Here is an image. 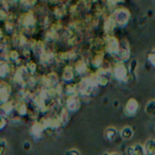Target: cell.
I'll list each match as a JSON object with an SVG mask.
<instances>
[{
	"mask_svg": "<svg viewBox=\"0 0 155 155\" xmlns=\"http://www.w3.org/2000/svg\"><path fill=\"white\" fill-rule=\"evenodd\" d=\"M44 131H45V127H43L41 122H35L33 123L30 129V135L36 140H39L43 136Z\"/></svg>",
	"mask_w": 155,
	"mask_h": 155,
	"instance_id": "cell-10",
	"label": "cell"
},
{
	"mask_svg": "<svg viewBox=\"0 0 155 155\" xmlns=\"http://www.w3.org/2000/svg\"><path fill=\"white\" fill-rule=\"evenodd\" d=\"M138 110H139V103L136 99L131 98V99L127 100V102L125 103L124 106V113L127 116L133 117L137 114Z\"/></svg>",
	"mask_w": 155,
	"mask_h": 155,
	"instance_id": "cell-4",
	"label": "cell"
},
{
	"mask_svg": "<svg viewBox=\"0 0 155 155\" xmlns=\"http://www.w3.org/2000/svg\"><path fill=\"white\" fill-rule=\"evenodd\" d=\"M10 75V65L9 63H0V78L5 79Z\"/></svg>",
	"mask_w": 155,
	"mask_h": 155,
	"instance_id": "cell-22",
	"label": "cell"
},
{
	"mask_svg": "<svg viewBox=\"0 0 155 155\" xmlns=\"http://www.w3.org/2000/svg\"><path fill=\"white\" fill-rule=\"evenodd\" d=\"M74 70H75V72L79 73V74H85V73L87 72L86 63L82 60L77 62V64H75V66H74Z\"/></svg>",
	"mask_w": 155,
	"mask_h": 155,
	"instance_id": "cell-21",
	"label": "cell"
},
{
	"mask_svg": "<svg viewBox=\"0 0 155 155\" xmlns=\"http://www.w3.org/2000/svg\"><path fill=\"white\" fill-rule=\"evenodd\" d=\"M60 120L62 125H66L69 121V110L67 108H63L60 114Z\"/></svg>",
	"mask_w": 155,
	"mask_h": 155,
	"instance_id": "cell-25",
	"label": "cell"
},
{
	"mask_svg": "<svg viewBox=\"0 0 155 155\" xmlns=\"http://www.w3.org/2000/svg\"><path fill=\"white\" fill-rule=\"evenodd\" d=\"M22 149H24V151H26V152H29V151L31 150V143L29 141L24 142V144H22Z\"/></svg>",
	"mask_w": 155,
	"mask_h": 155,
	"instance_id": "cell-37",
	"label": "cell"
},
{
	"mask_svg": "<svg viewBox=\"0 0 155 155\" xmlns=\"http://www.w3.org/2000/svg\"><path fill=\"white\" fill-rule=\"evenodd\" d=\"M112 17L114 18L115 24H116L117 27H119V28H124V27L129 24L130 18H131V14H130L129 10L120 8V9H117L116 11L112 14Z\"/></svg>",
	"mask_w": 155,
	"mask_h": 155,
	"instance_id": "cell-1",
	"label": "cell"
},
{
	"mask_svg": "<svg viewBox=\"0 0 155 155\" xmlns=\"http://www.w3.org/2000/svg\"><path fill=\"white\" fill-rule=\"evenodd\" d=\"M103 64V54H96L93 58V66L96 68H100Z\"/></svg>",
	"mask_w": 155,
	"mask_h": 155,
	"instance_id": "cell-26",
	"label": "cell"
},
{
	"mask_svg": "<svg viewBox=\"0 0 155 155\" xmlns=\"http://www.w3.org/2000/svg\"><path fill=\"white\" fill-rule=\"evenodd\" d=\"M19 25L25 29H31L35 25V17L32 12H28L20 16L19 18Z\"/></svg>",
	"mask_w": 155,
	"mask_h": 155,
	"instance_id": "cell-5",
	"label": "cell"
},
{
	"mask_svg": "<svg viewBox=\"0 0 155 155\" xmlns=\"http://www.w3.org/2000/svg\"><path fill=\"white\" fill-rule=\"evenodd\" d=\"M129 70L122 63H117L113 68V77L119 82H127V79H129Z\"/></svg>",
	"mask_w": 155,
	"mask_h": 155,
	"instance_id": "cell-2",
	"label": "cell"
},
{
	"mask_svg": "<svg viewBox=\"0 0 155 155\" xmlns=\"http://www.w3.org/2000/svg\"><path fill=\"white\" fill-rule=\"evenodd\" d=\"M74 75H75V70L73 67L71 66H66L63 70V74H62V78L63 80L67 83H70L73 81L74 79Z\"/></svg>",
	"mask_w": 155,
	"mask_h": 155,
	"instance_id": "cell-14",
	"label": "cell"
},
{
	"mask_svg": "<svg viewBox=\"0 0 155 155\" xmlns=\"http://www.w3.org/2000/svg\"><path fill=\"white\" fill-rule=\"evenodd\" d=\"M9 149V143L5 138H0V155H5Z\"/></svg>",
	"mask_w": 155,
	"mask_h": 155,
	"instance_id": "cell-27",
	"label": "cell"
},
{
	"mask_svg": "<svg viewBox=\"0 0 155 155\" xmlns=\"http://www.w3.org/2000/svg\"><path fill=\"white\" fill-rule=\"evenodd\" d=\"M15 107H16L15 104H14L12 101H9V100H8L7 102H5V103H2L1 105H0V114L7 116V115L11 114V113L15 110Z\"/></svg>",
	"mask_w": 155,
	"mask_h": 155,
	"instance_id": "cell-15",
	"label": "cell"
},
{
	"mask_svg": "<svg viewBox=\"0 0 155 155\" xmlns=\"http://www.w3.org/2000/svg\"><path fill=\"white\" fill-rule=\"evenodd\" d=\"M153 5H154V7H155V0H153Z\"/></svg>",
	"mask_w": 155,
	"mask_h": 155,
	"instance_id": "cell-40",
	"label": "cell"
},
{
	"mask_svg": "<svg viewBox=\"0 0 155 155\" xmlns=\"http://www.w3.org/2000/svg\"><path fill=\"white\" fill-rule=\"evenodd\" d=\"M14 41H15L18 46L22 47V46L27 43V38L21 34V33H17V34L15 35V37H14Z\"/></svg>",
	"mask_w": 155,
	"mask_h": 155,
	"instance_id": "cell-28",
	"label": "cell"
},
{
	"mask_svg": "<svg viewBox=\"0 0 155 155\" xmlns=\"http://www.w3.org/2000/svg\"><path fill=\"white\" fill-rule=\"evenodd\" d=\"M11 86L8 83L1 82L0 83V99L2 100V102H7L9 100V97L11 95Z\"/></svg>",
	"mask_w": 155,
	"mask_h": 155,
	"instance_id": "cell-12",
	"label": "cell"
},
{
	"mask_svg": "<svg viewBox=\"0 0 155 155\" xmlns=\"http://www.w3.org/2000/svg\"><path fill=\"white\" fill-rule=\"evenodd\" d=\"M118 136V130L114 127H108L104 131V137L107 141H113Z\"/></svg>",
	"mask_w": 155,
	"mask_h": 155,
	"instance_id": "cell-16",
	"label": "cell"
},
{
	"mask_svg": "<svg viewBox=\"0 0 155 155\" xmlns=\"http://www.w3.org/2000/svg\"><path fill=\"white\" fill-rule=\"evenodd\" d=\"M102 155H120L119 153H117V152H105V153H103Z\"/></svg>",
	"mask_w": 155,
	"mask_h": 155,
	"instance_id": "cell-39",
	"label": "cell"
},
{
	"mask_svg": "<svg viewBox=\"0 0 155 155\" xmlns=\"http://www.w3.org/2000/svg\"><path fill=\"white\" fill-rule=\"evenodd\" d=\"M146 155H155V139H149L144 143Z\"/></svg>",
	"mask_w": 155,
	"mask_h": 155,
	"instance_id": "cell-18",
	"label": "cell"
},
{
	"mask_svg": "<svg viewBox=\"0 0 155 155\" xmlns=\"http://www.w3.org/2000/svg\"><path fill=\"white\" fill-rule=\"evenodd\" d=\"M7 124H8V120L5 118V116L2 114H0V131L5 129L7 127Z\"/></svg>",
	"mask_w": 155,
	"mask_h": 155,
	"instance_id": "cell-34",
	"label": "cell"
},
{
	"mask_svg": "<svg viewBox=\"0 0 155 155\" xmlns=\"http://www.w3.org/2000/svg\"><path fill=\"white\" fill-rule=\"evenodd\" d=\"M58 78L56 75V73H48L43 78V84L45 85L46 88H51V87H54L58 85Z\"/></svg>",
	"mask_w": 155,
	"mask_h": 155,
	"instance_id": "cell-9",
	"label": "cell"
},
{
	"mask_svg": "<svg viewBox=\"0 0 155 155\" xmlns=\"http://www.w3.org/2000/svg\"><path fill=\"white\" fill-rule=\"evenodd\" d=\"M146 113L149 116L155 117V100H150V101L147 103L146 107H144Z\"/></svg>",
	"mask_w": 155,
	"mask_h": 155,
	"instance_id": "cell-23",
	"label": "cell"
},
{
	"mask_svg": "<svg viewBox=\"0 0 155 155\" xmlns=\"http://www.w3.org/2000/svg\"><path fill=\"white\" fill-rule=\"evenodd\" d=\"M9 61H11V62H15V61L18 60V58H19V53H18L16 50H11V51L9 52Z\"/></svg>",
	"mask_w": 155,
	"mask_h": 155,
	"instance_id": "cell-31",
	"label": "cell"
},
{
	"mask_svg": "<svg viewBox=\"0 0 155 155\" xmlns=\"http://www.w3.org/2000/svg\"><path fill=\"white\" fill-rule=\"evenodd\" d=\"M65 155H81V153L77 149H70V150L65 152Z\"/></svg>",
	"mask_w": 155,
	"mask_h": 155,
	"instance_id": "cell-35",
	"label": "cell"
},
{
	"mask_svg": "<svg viewBox=\"0 0 155 155\" xmlns=\"http://www.w3.org/2000/svg\"><path fill=\"white\" fill-rule=\"evenodd\" d=\"M74 58V54L72 52H63V53L58 54V58L63 61H67V60H70V58Z\"/></svg>",
	"mask_w": 155,
	"mask_h": 155,
	"instance_id": "cell-30",
	"label": "cell"
},
{
	"mask_svg": "<svg viewBox=\"0 0 155 155\" xmlns=\"http://www.w3.org/2000/svg\"><path fill=\"white\" fill-rule=\"evenodd\" d=\"M134 135V131L131 127H124L122 130L120 131V136L123 140H130L132 139Z\"/></svg>",
	"mask_w": 155,
	"mask_h": 155,
	"instance_id": "cell-19",
	"label": "cell"
},
{
	"mask_svg": "<svg viewBox=\"0 0 155 155\" xmlns=\"http://www.w3.org/2000/svg\"><path fill=\"white\" fill-rule=\"evenodd\" d=\"M116 27L117 26H116V24H115L114 18H113L112 15H110V17L105 20V24H104V31L110 34V33H112L113 31H114V29L116 28Z\"/></svg>",
	"mask_w": 155,
	"mask_h": 155,
	"instance_id": "cell-20",
	"label": "cell"
},
{
	"mask_svg": "<svg viewBox=\"0 0 155 155\" xmlns=\"http://www.w3.org/2000/svg\"><path fill=\"white\" fill-rule=\"evenodd\" d=\"M0 36H1V30H0Z\"/></svg>",
	"mask_w": 155,
	"mask_h": 155,
	"instance_id": "cell-41",
	"label": "cell"
},
{
	"mask_svg": "<svg viewBox=\"0 0 155 155\" xmlns=\"http://www.w3.org/2000/svg\"><path fill=\"white\" fill-rule=\"evenodd\" d=\"M96 78V81H97V84L98 86H106V85L110 83V74L108 71L105 70H100L99 72H97L95 74Z\"/></svg>",
	"mask_w": 155,
	"mask_h": 155,
	"instance_id": "cell-8",
	"label": "cell"
},
{
	"mask_svg": "<svg viewBox=\"0 0 155 155\" xmlns=\"http://www.w3.org/2000/svg\"><path fill=\"white\" fill-rule=\"evenodd\" d=\"M7 17H8V14H7V12H5V10L0 9V20H5Z\"/></svg>",
	"mask_w": 155,
	"mask_h": 155,
	"instance_id": "cell-38",
	"label": "cell"
},
{
	"mask_svg": "<svg viewBox=\"0 0 155 155\" xmlns=\"http://www.w3.org/2000/svg\"><path fill=\"white\" fill-rule=\"evenodd\" d=\"M78 93V86L77 85H73V84H69L67 85L66 87V94L69 96H73V95H77Z\"/></svg>",
	"mask_w": 155,
	"mask_h": 155,
	"instance_id": "cell-29",
	"label": "cell"
},
{
	"mask_svg": "<svg viewBox=\"0 0 155 155\" xmlns=\"http://www.w3.org/2000/svg\"><path fill=\"white\" fill-rule=\"evenodd\" d=\"M105 49L110 55L115 56L120 49V43L113 35H107L105 38Z\"/></svg>",
	"mask_w": 155,
	"mask_h": 155,
	"instance_id": "cell-3",
	"label": "cell"
},
{
	"mask_svg": "<svg viewBox=\"0 0 155 155\" xmlns=\"http://www.w3.org/2000/svg\"><path fill=\"white\" fill-rule=\"evenodd\" d=\"M147 58H148V61L150 62V64L155 67V50H152L151 52H149Z\"/></svg>",
	"mask_w": 155,
	"mask_h": 155,
	"instance_id": "cell-33",
	"label": "cell"
},
{
	"mask_svg": "<svg viewBox=\"0 0 155 155\" xmlns=\"http://www.w3.org/2000/svg\"><path fill=\"white\" fill-rule=\"evenodd\" d=\"M15 110L17 112V114L19 115V116H26L27 112H28V107H27V105L24 102H20V103L16 104Z\"/></svg>",
	"mask_w": 155,
	"mask_h": 155,
	"instance_id": "cell-24",
	"label": "cell"
},
{
	"mask_svg": "<svg viewBox=\"0 0 155 155\" xmlns=\"http://www.w3.org/2000/svg\"><path fill=\"white\" fill-rule=\"evenodd\" d=\"M43 127H45V130H58V127L62 125L60 120V117H48V118H44L41 121Z\"/></svg>",
	"mask_w": 155,
	"mask_h": 155,
	"instance_id": "cell-6",
	"label": "cell"
},
{
	"mask_svg": "<svg viewBox=\"0 0 155 155\" xmlns=\"http://www.w3.org/2000/svg\"><path fill=\"white\" fill-rule=\"evenodd\" d=\"M118 63H122L124 61H127V58H130V49H129V46L125 45V46H122L120 44V49H119L118 53L114 56Z\"/></svg>",
	"mask_w": 155,
	"mask_h": 155,
	"instance_id": "cell-11",
	"label": "cell"
},
{
	"mask_svg": "<svg viewBox=\"0 0 155 155\" xmlns=\"http://www.w3.org/2000/svg\"><path fill=\"white\" fill-rule=\"evenodd\" d=\"M39 58H41V62L46 63V64H50L55 58V55L51 51H49V50H44L43 53L39 55Z\"/></svg>",
	"mask_w": 155,
	"mask_h": 155,
	"instance_id": "cell-17",
	"label": "cell"
},
{
	"mask_svg": "<svg viewBox=\"0 0 155 155\" xmlns=\"http://www.w3.org/2000/svg\"><path fill=\"white\" fill-rule=\"evenodd\" d=\"M127 155H146L144 147L140 143H135L133 146H130L127 149Z\"/></svg>",
	"mask_w": 155,
	"mask_h": 155,
	"instance_id": "cell-13",
	"label": "cell"
},
{
	"mask_svg": "<svg viewBox=\"0 0 155 155\" xmlns=\"http://www.w3.org/2000/svg\"><path fill=\"white\" fill-rule=\"evenodd\" d=\"M81 107V101L79 99L77 95H73V96H69L68 99L66 101V108L69 110V112L73 113V112H77L79 110Z\"/></svg>",
	"mask_w": 155,
	"mask_h": 155,
	"instance_id": "cell-7",
	"label": "cell"
},
{
	"mask_svg": "<svg viewBox=\"0 0 155 155\" xmlns=\"http://www.w3.org/2000/svg\"><path fill=\"white\" fill-rule=\"evenodd\" d=\"M26 67H27V70H28L29 73H34L37 69V66L34 62H29L28 64L26 65Z\"/></svg>",
	"mask_w": 155,
	"mask_h": 155,
	"instance_id": "cell-32",
	"label": "cell"
},
{
	"mask_svg": "<svg viewBox=\"0 0 155 155\" xmlns=\"http://www.w3.org/2000/svg\"><path fill=\"white\" fill-rule=\"evenodd\" d=\"M108 5H112V7H115V5H118L119 3H122L124 0H107Z\"/></svg>",
	"mask_w": 155,
	"mask_h": 155,
	"instance_id": "cell-36",
	"label": "cell"
}]
</instances>
